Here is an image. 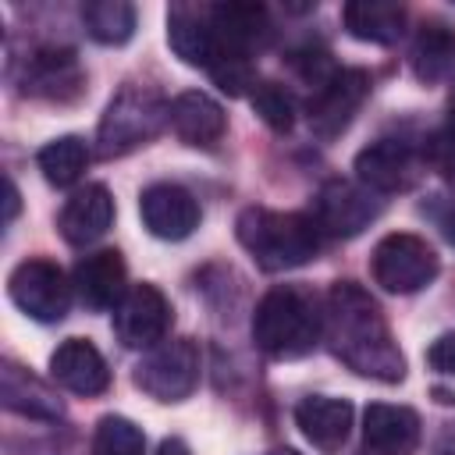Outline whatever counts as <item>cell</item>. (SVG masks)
Listing matches in <instances>:
<instances>
[{
  "instance_id": "obj_16",
  "label": "cell",
  "mask_w": 455,
  "mask_h": 455,
  "mask_svg": "<svg viewBox=\"0 0 455 455\" xmlns=\"http://www.w3.org/2000/svg\"><path fill=\"white\" fill-rule=\"evenodd\" d=\"M50 377L71 391V395H103L110 387V370L107 359L100 355V348L85 338H68L64 345H57V352L50 355Z\"/></svg>"
},
{
  "instance_id": "obj_35",
  "label": "cell",
  "mask_w": 455,
  "mask_h": 455,
  "mask_svg": "<svg viewBox=\"0 0 455 455\" xmlns=\"http://www.w3.org/2000/svg\"><path fill=\"white\" fill-rule=\"evenodd\" d=\"M448 455H455V451H448Z\"/></svg>"
},
{
  "instance_id": "obj_10",
  "label": "cell",
  "mask_w": 455,
  "mask_h": 455,
  "mask_svg": "<svg viewBox=\"0 0 455 455\" xmlns=\"http://www.w3.org/2000/svg\"><path fill=\"white\" fill-rule=\"evenodd\" d=\"M210 25L217 39V64L220 60H249L256 50H263L270 36V18L263 4H210ZM213 64V68H217Z\"/></svg>"
},
{
  "instance_id": "obj_32",
  "label": "cell",
  "mask_w": 455,
  "mask_h": 455,
  "mask_svg": "<svg viewBox=\"0 0 455 455\" xmlns=\"http://www.w3.org/2000/svg\"><path fill=\"white\" fill-rule=\"evenodd\" d=\"M4 188H7V224H11V220L18 217V188H14V181H11V178H7V185H4Z\"/></svg>"
},
{
  "instance_id": "obj_15",
  "label": "cell",
  "mask_w": 455,
  "mask_h": 455,
  "mask_svg": "<svg viewBox=\"0 0 455 455\" xmlns=\"http://www.w3.org/2000/svg\"><path fill=\"white\" fill-rule=\"evenodd\" d=\"M167 43L188 68L217 64V39L210 25V4H171L167 7Z\"/></svg>"
},
{
  "instance_id": "obj_28",
  "label": "cell",
  "mask_w": 455,
  "mask_h": 455,
  "mask_svg": "<svg viewBox=\"0 0 455 455\" xmlns=\"http://www.w3.org/2000/svg\"><path fill=\"white\" fill-rule=\"evenodd\" d=\"M252 110L259 114V121L274 132H288L295 124V107H291V96L277 85V82H259L249 96Z\"/></svg>"
},
{
  "instance_id": "obj_14",
  "label": "cell",
  "mask_w": 455,
  "mask_h": 455,
  "mask_svg": "<svg viewBox=\"0 0 455 455\" xmlns=\"http://www.w3.org/2000/svg\"><path fill=\"white\" fill-rule=\"evenodd\" d=\"M21 89L28 96H39L50 103H71L85 92V71L78 68L71 50L46 46V50L28 57L25 75H21Z\"/></svg>"
},
{
  "instance_id": "obj_29",
  "label": "cell",
  "mask_w": 455,
  "mask_h": 455,
  "mask_svg": "<svg viewBox=\"0 0 455 455\" xmlns=\"http://www.w3.org/2000/svg\"><path fill=\"white\" fill-rule=\"evenodd\" d=\"M210 78H213V82L220 85V92H228V96H245V92L252 96V89L259 85L249 60H220L217 68H210Z\"/></svg>"
},
{
  "instance_id": "obj_9",
  "label": "cell",
  "mask_w": 455,
  "mask_h": 455,
  "mask_svg": "<svg viewBox=\"0 0 455 455\" xmlns=\"http://www.w3.org/2000/svg\"><path fill=\"white\" fill-rule=\"evenodd\" d=\"M370 75L363 68H338L313 96H309V128L316 139H338L359 114L370 96Z\"/></svg>"
},
{
  "instance_id": "obj_4",
  "label": "cell",
  "mask_w": 455,
  "mask_h": 455,
  "mask_svg": "<svg viewBox=\"0 0 455 455\" xmlns=\"http://www.w3.org/2000/svg\"><path fill=\"white\" fill-rule=\"evenodd\" d=\"M171 103L149 89V85H124L103 110L96 128V153L103 160L124 156L139 146H146L167 121Z\"/></svg>"
},
{
  "instance_id": "obj_8",
  "label": "cell",
  "mask_w": 455,
  "mask_h": 455,
  "mask_svg": "<svg viewBox=\"0 0 455 455\" xmlns=\"http://www.w3.org/2000/svg\"><path fill=\"white\" fill-rule=\"evenodd\" d=\"M7 295L11 302L39 320V323H57L64 320L68 306H71V284L64 277V270L50 259H25L11 270L7 277Z\"/></svg>"
},
{
  "instance_id": "obj_5",
  "label": "cell",
  "mask_w": 455,
  "mask_h": 455,
  "mask_svg": "<svg viewBox=\"0 0 455 455\" xmlns=\"http://www.w3.org/2000/svg\"><path fill=\"white\" fill-rule=\"evenodd\" d=\"M370 270L384 291L412 295V291H423L437 277L441 259L427 238L409 235V231H391L373 245Z\"/></svg>"
},
{
  "instance_id": "obj_30",
  "label": "cell",
  "mask_w": 455,
  "mask_h": 455,
  "mask_svg": "<svg viewBox=\"0 0 455 455\" xmlns=\"http://www.w3.org/2000/svg\"><path fill=\"white\" fill-rule=\"evenodd\" d=\"M427 366L441 377H455V334H441L427 348Z\"/></svg>"
},
{
  "instance_id": "obj_12",
  "label": "cell",
  "mask_w": 455,
  "mask_h": 455,
  "mask_svg": "<svg viewBox=\"0 0 455 455\" xmlns=\"http://www.w3.org/2000/svg\"><path fill=\"white\" fill-rule=\"evenodd\" d=\"M139 213H142L146 231L164 242H181L199 228V203L192 199L188 188H181L174 181H156V185L142 188Z\"/></svg>"
},
{
  "instance_id": "obj_24",
  "label": "cell",
  "mask_w": 455,
  "mask_h": 455,
  "mask_svg": "<svg viewBox=\"0 0 455 455\" xmlns=\"http://www.w3.org/2000/svg\"><path fill=\"white\" fill-rule=\"evenodd\" d=\"M412 71L427 85L444 82L455 71V32H448L441 25L419 28V36L412 43Z\"/></svg>"
},
{
  "instance_id": "obj_2",
  "label": "cell",
  "mask_w": 455,
  "mask_h": 455,
  "mask_svg": "<svg viewBox=\"0 0 455 455\" xmlns=\"http://www.w3.org/2000/svg\"><path fill=\"white\" fill-rule=\"evenodd\" d=\"M235 238L252 256V263L267 274L295 270V267L316 259V249H320V231H316L313 217L281 213V210H267V206L242 210L235 220Z\"/></svg>"
},
{
  "instance_id": "obj_22",
  "label": "cell",
  "mask_w": 455,
  "mask_h": 455,
  "mask_svg": "<svg viewBox=\"0 0 455 455\" xmlns=\"http://www.w3.org/2000/svg\"><path fill=\"white\" fill-rule=\"evenodd\" d=\"M0 402H4L7 412H18L25 419H46V423H53V419L64 416L60 398L36 373H28L25 366H18L11 359H4V366H0Z\"/></svg>"
},
{
  "instance_id": "obj_26",
  "label": "cell",
  "mask_w": 455,
  "mask_h": 455,
  "mask_svg": "<svg viewBox=\"0 0 455 455\" xmlns=\"http://www.w3.org/2000/svg\"><path fill=\"white\" fill-rule=\"evenodd\" d=\"M36 164H39V171H43V178H46L50 185L68 188V185H75V181L82 178V171H85V164H89V146H85V139H78V135H60V139L46 142V146L36 153Z\"/></svg>"
},
{
  "instance_id": "obj_23",
  "label": "cell",
  "mask_w": 455,
  "mask_h": 455,
  "mask_svg": "<svg viewBox=\"0 0 455 455\" xmlns=\"http://www.w3.org/2000/svg\"><path fill=\"white\" fill-rule=\"evenodd\" d=\"M341 21H345L352 39L387 46L405 28V7L387 4V0H352V4L341 7Z\"/></svg>"
},
{
  "instance_id": "obj_7",
  "label": "cell",
  "mask_w": 455,
  "mask_h": 455,
  "mask_svg": "<svg viewBox=\"0 0 455 455\" xmlns=\"http://www.w3.org/2000/svg\"><path fill=\"white\" fill-rule=\"evenodd\" d=\"M380 217V199L363 181L331 178L313 199V224L327 238H355Z\"/></svg>"
},
{
  "instance_id": "obj_3",
  "label": "cell",
  "mask_w": 455,
  "mask_h": 455,
  "mask_svg": "<svg viewBox=\"0 0 455 455\" xmlns=\"http://www.w3.org/2000/svg\"><path fill=\"white\" fill-rule=\"evenodd\" d=\"M323 338V313L299 284L270 288L252 313V341L270 359H302Z\"/></svg>"
},
{
  "instance_id": "obj_17",
  "label": "cell",
  "mask_w": 455,
  "mask_h": 455,
  "mask_svg": "<svg viewBox=\"0 0 455 455\" xmlns=\"http://www.w3.org/2000/svg\"><path fill=\"white\" fill-rule=\"evenodd\" d=\"M295 427L302 430V437L323 451L334 455L352 430V402L348 398H331V395H309L295 405Z\"/></svg>"
},
{
  "instance_id": "obj_33",
  "label": "cell",
  "mask_w": 455,
  "mask_h": 455,
  "mask_svg": "<svg viewBox=\"0 0 455 455\" xmlns=\"http://www.w3.org/2000/svg\"><path fill=\"white\" fill-rule=\"evenodd\" d=\"M448 139H455V92H451V100H448V121H444V128H441Z\"/></svg>"
},
{
  "instance_id": "obj_19",
  "label": "cell",
  "mask_w": 455,
  "mask_h": 455,
  "mask_svg": "<svg viewBox=\"0 0 455 455\" xmlns=\"http://www.w3.org/2000/svg\"><path fill=\"white\" fill-rule=\"evenodd\" d=\"M75 288L78 299L89 309H117V302L128 295V267L117 249H100L85 256L75 267Z\"/></svg>"
},
{
  "instance_id": "obj_20",
  "label": "cell",
  "mask_w": 455,
  "mask_h": 455,
  "mask_svg": "<svg viewBox=\"0 0 455 455\" xmlns=\"http://www.w3.org/2000/svg\"><path fill=\"white\" fill-rule=\"evenodd\" d=\"M110 224H114V196L107 192V185L78 188L57 217V228H60L64 242H71V245H89V242L103 238Z\"/></svg>"
},
{
  "instance_id": "obj_27",
  "label": "cell",
  "mask_w": 455,
  "mask_h": 455,
  "mask_svg": "<svg viewBox=\"0 0 455 455\" xmlns=\"http://www.w3.org/2000/svg\"><path fill=\"white\" fill-rule=\"evenodd\" d=\"M92 455H146V437L128 416H103L92 430Z\"/></svg>"
},
{
  "instance_id": "obj_1",
  "label": "cell",
  "mask_w": 455,
  "mask_h": 455,
  "mask_svg": "<svg viewBox=\"0 0 455 455\" xmlns=\"http://www.w3.org/2000/svg\"><path fill=\"white\" fill-rule=\"evenodd\" d=\"M323 341L352 373L398 384L405 377V355L391 338V327L377 299L355 281H334L323 306Z\"/></svg>"
},
{
  "instance_id": "obj_11",
  "label": "cell",
  "mask_w": 455,
  "mask_h": 455,
  "mask_svg": "<svg viewBox=\"0 0 455 455\" xmlns=\"http://www.w3.org/2000/svg\"><path fill=\"white\" fill-rule=\"evenodd\" d=\"M171 327V302L156 284H135L114 309V331L128 348H153Z\"/></svg>"
},
{
  "instance_id": "obj_25",
  "label": "cell",
  "mask_w": 455,
  "mask_h": 455,
  "mask_svg": "<svg viewBox=\"0 0 455 455\" xmlns=\"http://www.w3.org/2000/svg\"><path fill=\"white\" fill-rule=\"evenodd\" d=\"M85 32L103 46H121L135 32V7L128 0H89L82 4Z\"/></svg>"
},
{
  "instance_id": "obj_31",
  "label": "cell",
  "mask_w": 455,
  "mask_h": 455,
  "mask_svg": "<svg viewBox=\"0 0 455 455\" xmlns=\"http://www.w3.org/2000/svg\"><path fill=\"white\" fill-rule=\"evenodd\" d=\"M156 455H192V451H188V444H185V441H178V437H167V441H160Z\"/></svg>"
},
{
  "instance_id": "obj_18",
  "label": "cell",
  "mask_w": 455,
  "mask_h": 455,
  "mask_svg": "<svg viewBox=\"0 0 455 455\" xmlns=\"http://www.w3.org/2000/svg\"><path fill=\"white\" fill-rule=\"evenodd\" d=\"M363 441L377 455H412L419 448V416L409 405L373 402L363 412Z\"/></svg>"
},
{
  "instance_id": "obj_21",
  "label": "cell",
  "mask_w": 455,
  "mask_h": 455,
  "mask_svg": "<svg viewBox=\"0 0 455 455\" xmlns=\"http://www.w3.org/2000/svg\"><path fill=\"white\" fill-rule=\"evenodd\" d=\"M167 124L188 146H213V142H220V135L228 128V117H224V107L213 96H206L199 89H188V92L171 100Z\"/></svg>"
},
{
  "instance_id": "obj_6",
  "label": "cell",
  "mask_w": 455,
  "mask_h": 455,
  "mask_svg": "<svg viewBox=\"0 0 455 455\" xmlns=\"http://www.w3.org/2000/svg\"><path fill=\"white\" fill-rule=\"evenodd\" d=\"M199 384V348L192 338L153 345L135 366V387L156 402H181Z\"/></svg>"
},
{
  "instance_id": "obj_34",
  "label": "cell",
  "mask_w": 455,
  "mask_h": 455,
  "mask_svg": "<svg viewBox=\"0 0 455 455\" xmlns=\"http://www.w3.org/2000/svg\"><path fill=\"white\" fill-rule=\"evenodd\" d=\"M270 455H299V451H291V448H277V451H270Z\"/></svg>"
},
{
  "instance_id": "obj_13",
  "label": "cell",
  "mask_w": 455,
  "mask_h": 455,
  "mask_svg": "<svg viewBox=\"0 0 455 455\" xmlns=\"http://www.w3.org/2000/svg\"><path fill=\"white\" fill-rule=\"evenodd\" d=\"M355 178L377 196L405 192L419 178V156L402 139H377L355 153Z\"/></svg>"
}]
</instances>
